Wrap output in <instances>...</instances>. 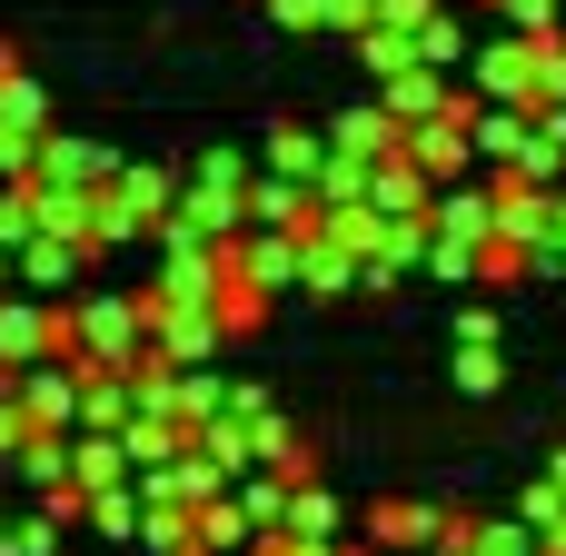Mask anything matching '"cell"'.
Masks as SVG:
<instances>
[{"label":"cell","mask_w":566,"mask_h":556,"mask_svg":"<svg viewBox=\"0 0 566 556\" xmlns=\"http://www.w3.org/2000/svg\"><path fill=\"white\" fill-rule=\"evenodd\" d=\"M358 527H368L378 547H418V556L448 537V517H438V507H418V497H378V507H368Z\"/></svg>","instance_id":"cell-1"},{"label":"cell","mask_w":566,"mask_h":556,"mask_svg":"<svg viewBox=\"0 0 566 556\" xmlns=\"http://www.w3.org/2000/svg\"><path fill=\"white\" fill-rule=\"evenodd\" d=\"M139 556H209V537H199V507H149L139 517Z\"/></svg>","instance_id":"cell-2"},{"label":"cell","mask_w":566,"mask_h":556,"mask_svg":"<svg viewBox=\"0 0 566 556\" xmlns=\"http://www.w3.org/2000/svg\"><path fill=\"white\" fill-rule=\"evenodd\" d=\"M199 537H209V556H249V537H259V517H249V507H239V487H229V497H209V507H199Z\"/></svg>","instance_id":"cell-3"},{"label":"cell","mask_w":566,"mask_h":556,"mask_svg":"<svg viewBox=\"0 0 566 556\" xmlns=\"http://www.w3.org/2000/svg\"><path fill=\"white\" fill-rule=\"evenodd\" d=\"M289 497H298V478H279V468H249V478H239V507H249L259 527H279V517H289Z\"/></svg>","instance_id":"cell-4"},{"label":"cell","mask_w":566,"mask_h":556,"mask_svg":"<svg viewBox=\"0 0 566 556\" xmlns=\"http://www.w3.org/2000/svg\"><path fill=\"white\" fill-rule=\"evenodd\" d=\"M279 527H298V537H338V527H348V507H338V497L308 478V487L289 497V517H279Z\"/></svg>","instance_id":"cell-5"},{"label":"cell","mask_w":566,"mask_h":556,"mask_svg":"<svg viewBox=\"0 0 566 556\" xmlns=\"http://www.w3.org/2000/svg\"><path fill=\"white\" fill-rule=\"evenodd\" d=\"M269 169L308 189V179H328V149H318V139H298V129H279V139H269Z\"/></svg>","instance_id":"cell-6"},{"label":"cell","mask_w":566,"mask_h":556,"mask_svg":"<svg viewBox=\"0 0 566 556\" xmlns=\"http://www.w3.org/2000/svg\"><path fill=\"white\" fill-rule=\"evenodd\" d=\"M497 378H507L497 348H458V388H468V398H497Z\"/></svg>","instance_id":"cell-7"},{"label":"cell","mask_w":566,"mask_h":556,"mask_svg":"<svg viewBox=\"0 0 566 556\" xmlns=\"http://www.w3.org/2000/svg\"><path fill=\"white\" fill-rule=\"evenodd\" d=\"M458 348H497V318L488 308H458Z\"/></svg>","instance_id":"cell-8"},{"label":"cell","mask_w":566,"mask_h":556,"mask_svg":"<svg viewBox=\"0 0 566 556\" xmlns=\"http://www.w3.org/2000/svg\"><path fill=\"white\" fill-rule=\"evenodd\" d=\"M537 537H547V556H566V517H547V527H537Z\"/></svg>","instance_id":"cell-9"},{"label":"cell","mask_w":566,"mask_h":556,"mask_svg":"<svg viewBox=\"0 0 566 556\" xmlns=\"http://www.w3.org/2000/svg\"><path fill=\"white\" fill-rule=\"evenodd\" d=\"M547 487H557V497H566V448H557V458H547Z\"/></svg>","instance_id":"cell-10"},{"label":"cell","mask_w":566,"mask_h":556,"mask_svg":"<svg viewBox=\"0 0 566 556\" xmlns=\"http://www.w3.org/2000/svg\"><path fill=\"white\" fill-rule=\"evenodd\" d=\"M0 547H10V517H0Z\"/></svg>","instance_id":"cell-11"}]
</instances>
